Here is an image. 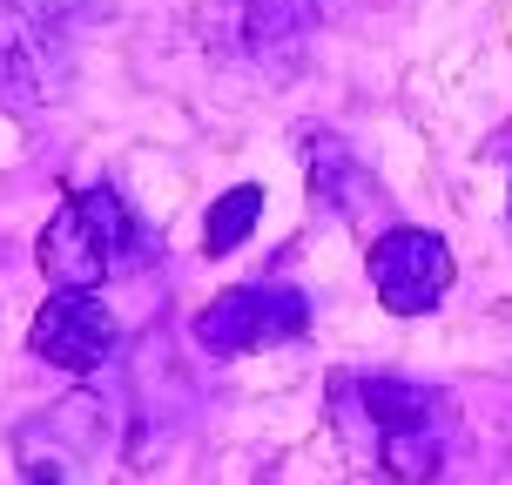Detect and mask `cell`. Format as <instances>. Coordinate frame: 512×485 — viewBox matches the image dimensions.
<instances>
[{
    "label": "cell",
    "mask_w": 512,
    "mask_h": 485,
    "mask_svg": "<svg viewBox=\"0 0 512 485\" xmlns=\"http://www.w3.org/2000/svg\"><path fill=\"white\" fill-rule=\"evenodd\" d=\"M364 405H371V425H378V452L398 479H432L438 465V432L425 418V398L405 391V384H364Z\"/></svg>",
    "instance_id": "obj_4"
},
{
    "label": "cell",
    "mask_w": 512,
    "mask_h": 485,
    "mask_svg": "<svg viewBox=\"0 0 512 485\" xmlns=\"http://www.w3.org/2000/svg\"><path fill=\"white\" fill-rule=\"evenodd\" d=\"M108 344H115V324L88 290H54L48 310L34 317V351L61 371H95L108 358Z\"/></svg>",
    "instance_id": "obj_5"
},
{
    "label": "cell",
    "mask_w": 512,
    "mask_h": 485,
    "mask_svg": "<svg viewBox=\"0 0 512 485\" xmlns=\"http://www.w3.org/2000/svg\"><path fill=\"white\" fill-rule=\"evenodd\" d=\"M310 324V304L283 283H236L203 310V344L209 351H263L283 344Z\"/></svg>",
    "instance_id": "obj_2"
},
{
    "label": "cell",
    "mask_w": 512,
    "mask_h": 485,
    "mask_svg": "<svg viewBox=\"0 0 512 485\" xmlns=\"http://www.w3.org/2000/svg\"><path fill=\"white\" fill-rule=\"evenodd\" d=\"M122 236H128V223H122V209H115V196L108 189H88L41 236V263H48V277L61 290H81V283H95L108 270V256L122 250Z\"/></svg>",
    "instance_id": "obj_1"
},
{
    "label": "cell",
    "mask_w": 512,
    "mask_h": 485,
    "mask_svg": "<svg viewBox=\"0 0 512 485\" xmlns=\"http://www.w3.org/2000/svg\"><path fill=\"white\" fill-rule=\"evenodd\" d=\"M256 216H263V189L256 182H243V189H230L223 203L209 209V230H203V243H209V256H230L243 236L256 230Z\"/></svg>",
    "instance_id": "obj_6"
},
{
    "label": "cell",
    "mask_w": 512,
    "mask_h": 485,
    "mask_svg": "<svg viewBox=\"0 0 512 485\" xmlns=\"http://www.w3.org/2000/svg\"><path fill=\"white\" fill-rule=\"evenodd\" d=\"M371 283H378L384 310L418 317V310H432L452 290V250L432 230H391L371 250Z\"/></svg>",
    "instance_id": "obj_3"
}]
</instances>
